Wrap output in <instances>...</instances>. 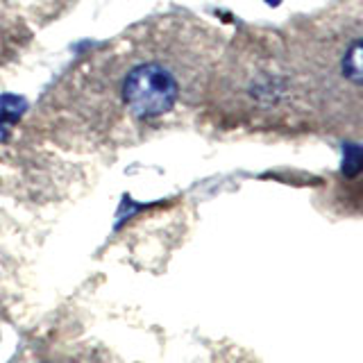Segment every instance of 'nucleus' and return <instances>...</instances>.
Here are the masks:
<instances>
[{"instance_id":"nucleus-2","label":"nucleus","mask_w":363,"mask_h":363,"mask_svg":"<svg viewBox=\"0 0 363 363\" xmlns=\"http://www.w3.org/2000/svg\"><path fill=\"white\" fill-rule=\"evenodd\" d=\"M338 79L345 86L354 89V91H363V34L359 37H352L343 52L338 55Z\"/></svg>"},{"instance_id":"nucleus-1","label":"nucleus","mask_w":363,"mask_h":363,"mask_svg":"<svg viewBox=\"0 0 363 363\" xmlns=\"http://www.w3.org/2000/svg\"><path fill=\"white\" fill-rule=\"evenodd\" d=\"M177 79L162 64H141L123 82V100L136 116L155 118L173 109L177 102Z\"/></svg>"},{"instance_id":"nucleus-3","label":"nucleus","mask_w":363,"mask_h":363,"mask_svg":"<svg viewBox=\"0 0 363 363\" xmlns=\"http://www.w3.org/2000/svg\"><path fill=\"white\" fill-rule=\"evenodd\" d=\"M343 177H357L363 173V147L357 143L343 145V166H340Z\"/></svg>"}]
</instances>
